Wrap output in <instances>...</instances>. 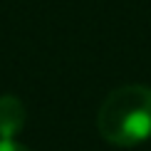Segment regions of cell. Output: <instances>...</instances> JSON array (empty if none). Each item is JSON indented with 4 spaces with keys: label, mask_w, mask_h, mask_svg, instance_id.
Instances as JSON below:
<instances>
[{
    "label": "cell",
    "mask_w": 151,
    "mask_h": 151,
    "mask_svg": "<svg viewBox=\"0 0 151 151\" xmlns=\"http://www.w3.org/2000/svg\"><path fill=\"white\" fill-rule=\"evenodd\" d=\"M97 129L114 146H136L151 136V87L124 84L106 94L99 106Z\"/></svg>",
    "instance_id": "1"
},
{
    "label": "cell",
    "mask_w": 151,
    "mask_h": 151,
    "mask_svg": "<svg viewBox=\"0 0 151 151\" xmlns=\"http://www.w3.org/2000/svg\"><path fill=\"white\" fill-rule=\"evenodd\" d=\"M27 109L17 97L3 94L0 97V139H15L25 129Z\"/></svg>",
    "instance_id": "2"
},
{
    "label": "cell",
    "mask_w": 151,
    "mask_h": 151,
    "mask_svg": "<svg viewBox=\"0 0 151 151\" xmlns=\"http://www.w3.org/2000/svg\"><path fill=\"white\" fill-rule=\"evenodd\" d=\"M0 151H30V149L15 139H0Z\"/></svg>",
    "instance_id": "3"
}]
</instances>
